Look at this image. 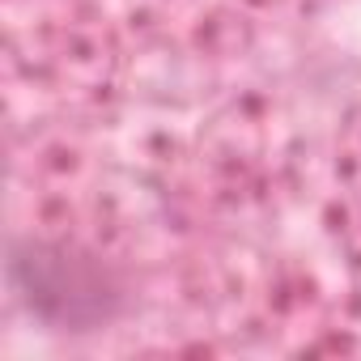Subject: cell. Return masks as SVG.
<instances>
[{"label": "cell", "mask_w": 361, "mask_h": 361, "mask_svg": "<svg viewBox=\"0 0 361 361\" xmlns=\"http://www.w3.org/2000/svg\"><path fill=\"white\" fill-rule=\"evenodd\" d=\"M5 276L30 319L60 336H94L136 306L132 272L77 238L18 234L9 238Z\"/></svg>", "instance_id": "cell-1"}]
</instances>
